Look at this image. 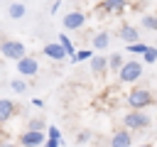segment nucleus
<instances>
[{
    "label": "nucleus",
    "mask_w": 157,
    "mask_h": 147,
    "mask_svg": "<svg viewBox=\"0 0 157 147\" xmlns=\"http://www.w3.org/2000/svg\"><path fill=\"white\" fill-rule=\"evenodd\" d=\"M108 69V59L105 56H91V71L93 74H103Z\"/></svg>",
    "instance_id": "nucleus-14"
},
{
    "label": "nucleus",
    "mask_w": 157,
    "mask_h": 147,
    "mask_svg": "<svg viewBox=\"0 0 157 147\" xmlns=\"http://www.w3.org/2000/svg\"><path fill=\"white\" fill-rule=\"evenodd\" d=\"M17 71H20V76H34L37 71H39V61L34 59V56H22V59H17Z\"/></svg>",
    "instance_id": "nucleus-7"
},
{
    "label": "nucleus",
    "mask_w": 157,
    "mask_h": 147,
    "mask_svg": "<svg viewBox=\"0 0 157 147\" xmlns=\"http://www.w3.org/2000/svg\"><path fill=\"white\" fill-rule=\"evenodd\" d=\"M49 137H52V140H61V130H59L56 125H49Z\"/></svg>",
    "instance_id": "nucleus-25"
},
{
    "label": "nucleus",
    "mask_w": 157,
    "mask_h": 147,
    "mask_svg": "<svg viewBox=\"0 0 157 147\" xmlns=\"http://www.w3.org/2000/svg\"><path fill=\"white\" fill-rule=\"evenodd\" d=\"M42 147H44V145H42Z\"/></svg>",
    "instance_id": "nucleus-31"
},
{
    "label": "nucleus",
    "mask_w": 157,
    "mask_h": 147,
    "mask_svg": "<svg viewBox=\"0 0 157 147\" xmlns=\"http://www.w3.org/2000/svg\"><path fill=\"white\" fill-rule=\"evenodd\" d=\"M150 123H152V118L145 113V110H128L125 115H123V125L128 127V130H145V127H150Z\"/></svg>",
    "instance_id": "nucleus-2"
},
{
    "label": "nucleus",
    "mask_w": 157,
    "mask_h": 147,
    "mask_svg": "<svg viewBox=\"0 0 157 147\" xmlns=\"http://www.w3.org/2000/svg\"><path fill=\"white\" fill-rule=\"evenodd\" d=\"M0 51H2V56L10 59V61H17V59H22V56L27 54L25 44L17 42V39H7V42H2V44H0Z\"/></svg>",
    "instance_id": "nucleus-4"
},
{
    "label": "nucleus",
    "mask_w": 157,
    "mask_h": 147,
    "mask_svg": "<svg viewBox=\"0 0 157 147\" xmlns=\"http://www.w3.org/2000/svg\"><path fill=\"white\" fill-rule=\"evenodd\" d=\"M152 103H155V98L147 88H132L128 93V108H132V110H145Z\"/></svg>",
    "instance_id": "nucleus-1"
},
{
    "label": "nucleus",
    "mask_w": 157,
    "mask_h": 147,
    "mask_svg": "<svg viewBox=\"0 0 157 147\" xmlns=\"http://www.w3.org/2000/svg\"><path fill=\"white\" fill-rule=\"evenodd\" d=\"M59 42H61V47H64V49H66V56H69V59H71V56H74V54H76V49H74V44H71V39H69V37H66V34H64V32H61V34H59Z\"/></svg>",
    "instance_id": "nucleus-17"
},
{
    "label": "nucleus",
    "mask_w": 157,
    "mask_h": 147,
    "mask_svg": "<svg viewBox=\"0 0 157 147\" xmlns=\"http://www.w3.org/2000/svg\"><path fill=\"white\" fill-rule=\"evenodd\" d=\"M118 37H120L125 44H135V42H140V32H137V27H132V24H123V27L118 29Z\"/></svg>",
    "instance_id": "nucleus-10"
},
{
    "label": "nucleus",
    "mask_w": 157,
    "mask_h": 147,
    "mask_svg": "<svg viewBox=\"0 0 157 147\" xmlns=\"http://www.w3.org/2000/svg\"><path fill=\"white\" fill-rule=\"evenodd\" d=\"M132 145V137H130V130L125 127V130H118L115 135H113V140H110V147H130Z\"/></svg>",
    "instance_id": "nucleus-11"
},
{
    "label": "nucleus",
    "mask_w": 157,
    "mask_h": 147,
    "mask_svg": "<svg viewBox=\"0 0 157 147\" xmlns=\"http://www.w3.org/2000/svg\"><path fill=\"white\" fill-rule=\"evenodd\" d=\"M125 5H128V0H103L98 12L101 15H120L125 10Z\"/></svg>",
    "instance_id": "nucleus-8"
},
{
    "label": "nucleus",
    "mask_w": 157,
    "mask_h": 147,
    "mask_svg": "<svg viewBox=\"0 0 157 147\" xmlns=\"http://www.w3.org/2000/svg\"><path fill=\"white\" fill-rule=\"evenodd\" d=\"M142 61L155 64V61H157V49H155V47H147V49L142 51Z\"/></svg>",
    "instance_id": "nucleus-19"
},
{
    "label": "nucleus",
    "mask_w": 157,
    "mask_h": 147,
    "mask_svg": "<svg viewBox=\"0 0 157 147\" xmlns=\"http://www.w3.org/2000/svg\"><path fill=\"white\" fill-rule=\"evenodd\" d=\"M145 49H147V44H145V42H135V44H128V51H130V54H140V56H142V51H145Z\"/></svg>",
    "instance_id": "nucleus-20"
},
{
    "label": "nucleus",
    "mask_w": 157,
    "mask_h": 147,
    "mask_svg": "<svg viewBox=\"0 0 157 147\" xmlns=\"http://www.w3.org/2000/svg\"><path fill=\"white\" fill-rule=\"evenodd\" d=\"M91 56H93V51H91V49H81V51H76L69 61H71V64H78V61H86V59L91 61Z\"/></svg>",
    "instance_id": "nucleus-18"
},
{
    "label": "nucleus",
    "mask_w": 157,
    "mask_h": 147,
    "mask_svg": "<svg viewBox=\"0 0 157 147\" xmlns=\"http://www.w3.org/2000/svg\"><path fill=\"white\" fill-rule=\"evenodd\" d=\"M83 22H86V15H83L81 10H71V12H66L64 20H61L64 29H81Z\"/></svg>",
    "instance_id": "nucleus-6"
},
{
    "label": "nucleus",
    "mask_w": 157,
    "mask_h": 147,
    "mask_svg": "<svg viewBox=\"0 0 157 147\" xmlns=\"http://www.w3.org/2000/svg\"><path fill=\"white\" fill-rule=\"evenodd\" d=\"M142 27L145 29H157V17L155 15H145L142 17Z\"/></svg>",
    "instance_id": "nucleus-21"
},
{
    "label": "nucleus",
    "mask_w": 157,
    "mask_h": 147,
    "mask_svg": "<svg viewBox=\"0 0 157 147\" xmlns=\"http://www.w3.org/2000/svg\"><path fill=\"white\" fill-rule=\"evenodd\" d=\"M44 130H25L20 135V145L22 147H42L44 145Z\"/></svg>",
    "instance_id": "nucleus-5"
},
{
    "label": "nucleus",
    "mask_w": 157,
    "mask_h": 147,
    "mask_svg": "<svg viewBox=\"0 0 157 147\" xmlns=\"http://www.w3.org/2000/svg\"><path fill=\"white\" fill-rule=\"evenodd\" d=\"M44 127H47V125H44V120H39V118H32L27 130H44Z\"/></svg>",
    "instance_id": "nucleus-23"
},
{
    "label": "nucleus",
    "mask_w": 157,
    "mask_h": 147,
    "mask_svg": "<svg viewBox=\"0 0 157 147\" xmlns=\"http://www.w3.org/2000/svg\"><path fill=\"white\" fill-rule=\"evenodd\" d=\"M12 113H15V103L10 98H0V125L7 123L12 118Z\"/></svg>",
    "instance_id": "nucleus-12"
},
{
    "label": "nucleus",
    "mask_w": 157,
    "mask_h": 147,
    "mask_svg": "<svg viewBox=\"0 0 157 147\" xmlns=\"http://www.w3.org/2000/svg\"><path fill=\"white\" fill-rule=\"evenodd\" d=\"M142 147H152V145H142Z\"/></svg>",
    "instance_id": "nucleus-30"
},
{
    "label": "nucleus",
    "mask_w": 157,
    "mask_h": 147,
    "mask_svg": "<svg viewBox=\"0 0 157 147\" xmlns=\"http://www.w3.org/2000/svg\"><path fill=\"white\" fill-rule=\"evenodd\" d=\"M32 105H34V108H44V100H42V98H32Z\"/></svg>",
    "instance_id": "nucleus-26"
},
{
    "label": "nucleus",
    "mask_w": 157,
    "mask_h": 147,
    "mask_svg": "<svg viewBox=\"0 0 157 147\" xmlns=\"http://www.w3.org/2000/svg\"><path fill=\"white\" fill-rule=\"evenodd\" d=\"M44 56H49V59H54V61H61L64 56H66V49L61 47V42L56 39V42H49V44H44Z\"/></svg>",
    "instance_id": "nucleus-9"
},
{
    "label": "nucleus",
    "mask_w": 157,
    "mask_h": 147,
    "mask_svg": "<svg viewBox=\"0 0 157 147\" xmlns=\"http://www.w3.org/2000/svg\"><path fill=\"white\" fill-rule=\"evenodd\" d=\"M59 7H61V0H56V2H54V5H52V10H49V12H56V10H59Z\"/></svg>",
    "instance_id": "nucleus-28"
},
{
    "label": "nucleus",
    "mask_w": 157,
    "mask_h": 147,
    "mask_svg": "<svg viewBox=\"0 0 157 147\" xmlns=\"http://www.w3.org/2000/svg\"><path fill=\"white\" fill-rule=\"evenodd\" d=\"M7 15H10L12 20L25 17V5H22V2H10V5H7Z\"/></svg>",
    "instance_id": "nucleus-15"
},
{
    "label": "nucleus",
    "mask_w": 157,
    "mask_h": 147,
    "mask_svg": "<svg viewBox=\"0 0 157 147\" xmlns=\"http://www.w3.org/2000/svg\"><path fill=\"white\" fill-rule=\"evenodd\" d=\"M88 140H91V132H88V130H81V132L76 135V142H78V145H83V142H88Z\"/></svg>",
    "instance_id": "nucleus-24"
},
{
    "label": "nucleus",
    "mask_w": 157,
    "mask_h": 147,
    "mask_svg": "<svg viewBox=\"0 0 157 147\" xmlns=\"http://www.w3.org/2000/svg\"><path fill=\"white\" fill-rule=\"evenodd\" d=\"M108 44H110V32H98L96 37H93V49H98V51H103V49H108Z\"/></svg>",
    "instance_id": "nucleus-13"
},
{
    "label": "nucleus",
    "mask_w": 157,
    "mask_h": 147,
    "mask_svg": "<svg viewBox=\"0 0 157 147\" xmlns=\"http://www.w3.org/2000/svg\"><path fill=\"white\" fill-rule=\"evenodd\" d=\"M0 147H22V145H10V142H2Z\"/></svg>",
    "instance_id": "nucleus-29"
},
{
    "label": "nucleus",
    "mask_w": 157,
    "mask_h": 147,
    "mask_svg": "<svg viewBox=\"0 0 157 147\" xmlns=\"http://www.w3.org/2000/svg\"><path fill=\"white\" fill-rule=\"evenodd\" d=\"M10 88H12L15 93H25L27 83H25V81H20V78H15V81H10Z\"/></svg>",
    "instance_id": "nucleus-22"
},
{
    "label": "nucleus",
    "mask_w": 157,
    "mask_h": 147,
    "mask_svg": "<svg viewBox=\"0 0 157 147\" xmlns=\"http://www.w3.org/2000/svg\"><path fill=\"white\" fill-rule=\"evenodd\" d=\"M59 142H61V140H52V137H49V142H44V147H59Z\"/></svg>",
    "instance_id": "nucleus-27"
},
{
    "label": "nucleus",
    "mask_w": 157,
    "mask_h": 147,
    "mask_svg": "<svg viewBox=\"0 0 157 147\" xmlns=\"http://www.w3.org/2000/svg\"><path fill=\"white\" fill-rule=\"evenodd\" d=\"M123 64H125L123 54H118V51H115V54H110V56H108V69H113V71H120V66H123Z\"/></svg>",
    "instance_id": "nucleus-16"
},
{
    "label": "nucleus",
    "mask_w": 157,
    "mask_h": 147,
    "mask_svg": "<svg viewBox=\"0 0 157 147\" xmlns=\"http://www.w3.org/2000/svg\"><path fill=\"white\" fill-rule=\"evenodd\" d=\"M140 76H142V64L135 61V59H128V61L120 66V71H118V78H120L123 83H132V81H137Z\"/></svg>",
    "instance_id": "nucleus-3"
}]
</instances>
